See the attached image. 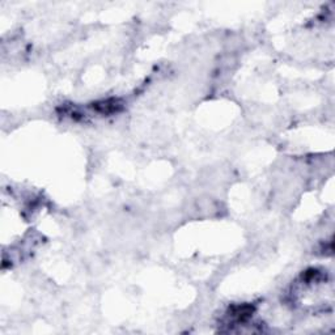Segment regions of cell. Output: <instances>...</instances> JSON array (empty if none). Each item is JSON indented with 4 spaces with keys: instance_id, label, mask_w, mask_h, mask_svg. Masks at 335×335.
Masks as SVG:
<instances>
[{
    "instance_id": "obj_1",
    "label": "cell",
    "mask_w": 335,
    "mask_h": 335,
    "mask_svg": "<svg viewBox=\"0 0 335 335\" xmlns=\"http://www.w3.org/2000/svg\"><path fill=\"white\" fill-rule=\"evenodd\" d=\"M93 109L101 114H111L119 111L122 109V104L118 100H105L93 104Z\"/></svg>"
}]
</instances>
